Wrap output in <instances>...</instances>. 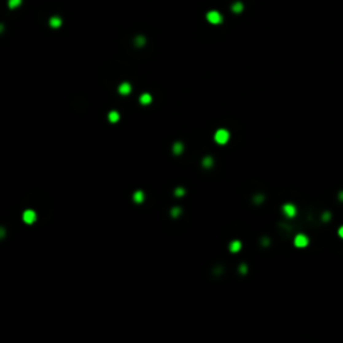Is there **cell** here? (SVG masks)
<instances>
[{
    "mask_svg": "<svg viewBox=\"0 0 343 343\" xmlns=\"http://www.w3.org/2000/svg\"><path fill=\"white\" fill-rule=\"evenodd\" d=\"M228 139H229V133H228V130H225V129H219V130L215 133V141L217 143H220V145L227 143Z\"/></svg>",
    "mask_w": 343,
    "mask_h": 343,
    "instance_id": "cell-1",
    "label": "cell"
},
{
    "mask_svg": "<svg viewBox=\"0 0 343 343\" xmlns=\"http://www.w3.org/2000/svg\"><path fill=\"white\" fill-rule=\"evenodd\" d=\"M308 243H310V240H308V237L306 235L299 233V235L295 236L294 244H295V247H298V248H304V247L308 245Z\"/></svg>",
    "mask_w": 343,
    "mask_h": 343,
    "instance_id": "cell-2",
    "label": "cell"
},
{
    "mask_svg": "<svg viewBox=\"0 0 343 343\" xmlns=\"http://www.w3.org/2000/svg\"><path fill=\"white\" fill-rule=\"evenodd\" d=\"M206 19H208L209 23L212 24H219L223 21V16H221L220 12H217V11H209L208 14H206Z\"/></svg>",
    "mask_w": 343,
    "mask_h": 343,
    "instance_id": "cell-3",
    "label": "cell"
},
{
    "mask_svg": "<svg viewBox=\"0 0 343 343\" xmlns=\"http://www.w3.org/2000/svg\"><path fill=\"white\" fill-rule=\"evenodd\" d=\"M23 221L25 224H34L36 221V213L32 209H28L23 213Z\"/></svg>",
    "mask_w": 343,
    "mask_h": 343,
    "instance_id": "cell-4",
    "label": "cell"
},
{
    "mask_svg": "<svg viewBox=\"0 0 343 343\" xmlns=\"http://www.w3.org/2000/svg\"><path fill=\"white\" fill-rule=\"evenodd\" d=\"M282 211H283V213H284L287 217H294L295 215H296V206H295L294 204H290V202H288V204L283 205Z\"/></svg>",
    "mask_w": 343,
    "mask_h": 343,
    "instance_id": "cell-5",
    "label": "cell"
},
{
    "mask_svg": "<svg viewBox=\"0 0 343 343\" xmlns=\"http://www.w3.org/2000/svg\"><path fill=\"white\" fill-rule=\"evenodd\" d=\"M118 91H119V94H121V95H127V94L131 91V86H130V83H127V82L121 83V84H119V87H118Z\"/></svg>",
    "mask_w": 343,
    "mask_h": 343,
    "instance_id": "cell-6",
    "label": "cell"
},
{
    "mask_svg": "<svg viewBox=\"0 0 343 343\" xmlns=\"http://www.w3.org/2000/svg\"><path fill=\"white\" fill-rule=\"evenodd\" d=\"M49 23H50V25H51L53 28H59V27L62 25V19H60L59 16H53V18L50 19Z\"/></svg>",
    "mask_w": 343,
    "mask_h": 343,
    "instance_id": "cell-7",
    "label": "cell"
},
{
    "mask_svg": "<svg viewBox=\"0 0 343 343\" xmlns=\"http://www.w3.org/2000/svg\"><path fill=\"white\" fill-rule=\"evenodd\" d=\"M133 200H134L135 202H137V204H141V202L145 200V194L142 193V192H135L134 194H133Z\"/></svg>",
    "mask_w": 343,
    "mask_h": 343,
    "instance_id": "cell-8",
    "label": "cell"
},
{
    "mask_svg": "<svg viewBox=\"0 0 343 343\" xmlns=\"http://www.w3.org/2000/svg\"><path fill=\"white\" fill-rule=\"evenodd\" d=\"M139 102H141V105H149V103L152 102L150 94H142L141 97H139Z\"/></svg>",
    "mask_w": 343,
    "mask_h": 343,
    "instance_id": "cell-9",
    "label": "cell"
},
{
    "mask_svg": "<svg viewBox=\"0 0 343 343\" xmlns=\"http://www.w3.org/2000/svg\"><path fill=\"white\" fill-rule=\"evenodd\" d=\"M107 118H109L110 122L115 123V122H118V119H119V114H118L117 111H110L109 115H107Z\"/></svg>",
    "mask_w": 343,
    "mask_h": 343,
    "instance_id": "cell-10",
    "label": "cell"
},
{
    "mask_svg": "<svg viewBox=\"0 0 343 343\" xmlns=\"http://www.w3.org/2000/svg\"><path fill=\"white\" fill-rule=\"evenodd\" d=\"M21 4V0H8V7L10 8H18Z\"/></svg>",
    "mask_w": 343,
    "mask_h": 343,
    "instance_id": "cell-11",
    "label": "cell"
},
{
    "mask_svg": "<svg viewBox=\"0 0 343 343\" xmlns=\"http://www.w3.org/2000/svg\"><path fill=\"white\" fill-rule=\"evenodd\" d=\"M240 247H241V244H240V241H233L231 244V247H229V249L232 251V252H237L239 249H240Z\"/></svg>",
    "mask_w": 343,
    "mask_h": 343,
    "instance_id": "cell-12",
    "label": "cell"
},
{
    "mask_svg": "<svg viewBox=\"0 0 343 343\" xmlns=\"http://www.w3.org/2000/svg\"><path fill=\"white\" fill-rule=\"evenodd\" d=\"M173 152H174V154H180L182 152V143L181 142H177L174 143V146H173Z\"/></svg>",
    "mask_w": 343,
    "mask_h": 343,
    "instance_id": "cell-13",
    "label": "cell"
},
{
    "mask_svg": "<svg viewBox=\"0 0 343 343\" xmlns=\"http://www.w3.org/2000/svg\"><path fill=\"white\" fill-rule=\"evenodd\" d=\"M232 10H233L235 12H240V11L243 10V6H241V3H235V4H233V7H232Z\"/></svg>",
    "mask_w": 343,
    "mask_h": 343,
    "instance_id": "cell-14",
    "label": "cell"
},
{
    "mask_svg": "<svg viewBox=\"0 0 343 343\" xmlns=\"http://www.w3.org/2000/svg\"><path fill=\"white\" fill-rule=\"evenodd\" d=\"M135 43H137V46H143V44H145V38L138 36V38L135 39Z\"/></svg>",
    "mask_w": 343,
    "mask_h": 343,
    "instance_id": "cell-15",
    "label": "cell"
},
{
    "mask_svg": "<svg viewBox=\"0 0 343 343\" xmlns=\"http://www.w3.org/2000/svg\"><path fill=\"white\" fill-rule=\"evenodd\" d=\"M172 215L174 216V217H176V216H178V215H180V209H178V208H177V209L174 208V209L172 211Z\"/></svg>",
    "mask_w": 343,
    "mask_h": 343,
    "instance_id": "cell-16",
    "label": "cell"
},
{
    "mask_svg": "<svg viewBox=\"0 0 343 343\" xmlns=\"http://www.w3.org/2000/svg\"><path fill=\"white\" fill-rule=\"evenodd\" d=\"M176 194H177V196H182V194H184V190H182V189H176Z\"/></svg>",
    "mask_w": 343,
    "mask_h": 343,
    "instance_id": "cell-17",
    "label": "cell"
},
{
    "mask_svg": "<svg viewBox=\"0 0 343 343\" xmlns=\"http://www.w3.org/2000/svg\"><path fill=\"white\" fill-rule=\"evenodd\" d=\"M338 235H339V236H341V237L343 239V227H341V228H339V231H338Z\"/></svg>",
    "mask_w": 343,
    "mask_h": 343,
    "instance_id": "cell-18",
    "label": "cell"
},
{
    "mask_svg": "<svg viewBox=\"0 0 343 343\" xmlns=\"http://www.w3.org/2000/svg\"><path fill=\"white\" fill-rule=\"evenodd\" d=\"M2 29H3V25H2V24H0V31H2Z\"/></svg>",
    "mask_w": 343,
    "mask_h": 343,
    "instance_id": "cell-19",
    "label": "cell"
}]
</instances>
